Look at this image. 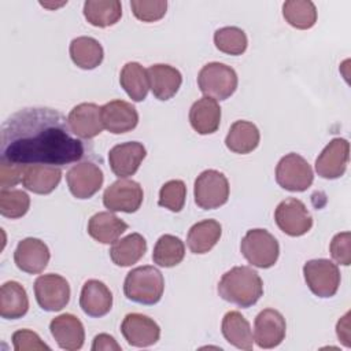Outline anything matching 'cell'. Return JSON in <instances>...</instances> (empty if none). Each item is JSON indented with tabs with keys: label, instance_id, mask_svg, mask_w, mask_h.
Instances as JSON below:
<instances>
[{
	"label": "cell",
	"instance_id": "1",
	"mask_svg": "<svg viewBox=\"0 0 351 351\" xmlns=\"http://www.w3.org/2000/svg\"><path fill=\"white\" fill-rule=\"evenodd\" d=\"M84 155V143L74 136L66 117L53 108L26 107L11 114L1 125L0 160L59 167Z\"/></svg>",
	"mask_w": 351,
	"mask_h": 351
},
{
	"label": "cell",
	"instance_id": "2",
	"mask_svg": "<svg viewBox=\"0 0 351 351\" xmlns=\"http://www.w3.org/2000/svg\"><path fill=\"white\" fill-rule=\"evenodd\" d=\"M218 295L239 307L254 306L263 295L261 276L248 266H234L218 282Z\"/></svg>",
	"mask_w": 351,
	"mask_h": 351
},
{
	"label": "cell",
	"instance_id": "3",
	"mask_svg": "<svg viewBox=\"0 0 351 351\" xmlns=\"http://www.w3.org/2000/svg\"><path fill=\"white\" fill-rule=\"evenodd\" d=\"M165 278L155 266H138L132 269L123 281L125 296L138 304H155L162 299Z\"/></svg>",
	"mask_w": 351,
	"mask_h": 351
},
{
	"label": "cell",
	"instance_id": "4",
	"mask_svg": "<svg viewBox=\"0 0 351 351\" xmlns=\"http://www.w3.org/2000/svg\"><path fill=\"white\" fill-rule=\"evenodd\" d=\"M236 71L219 62L204 64L197 74V85L200 92L214 100H226L237 88Z\"/></svg>",
	"mask_w": 351,
	"mask_h": 351
},
{
	"label": "cell",
	"instance_id": "5",
	"mask_svg": "<svg viewBox=\"0 0 351 351\" xmlns=\"http://www.w3.org/2000/svg\"><path fill=\"white\" fill-rule=\"evenodd\" d=\"M240 251L252 266L269 269L278 259L280 245L276 237L266 229H250L241 239Z\"/></svg>",
	"mask_w": 351,
	"mask_h": 351
},
{
	"label": "cell",
	"instance_id": "6",
	"mask_svg": "<svg viewBox=\"0 0 351 351\" xmlns=\"http://www.w3.org/2000/svg\"><path fill=\"white\" fill-rule=\"evenodd\" d=\"M195 203L203 210H214L223 206L229 199V182L223 173L208 169L195 180Z\"/></svg>",
	"mask_w": 351,
	"mask_h": 351
},
{
	"label": "cell",
	"instance_id": "7",
	"mask_svg": "<svg viewBox=\"0 0 351 351\" xmlns=\"http://www.w3.org/2000/svg\"><path fill=\"white\" fill-rule=\"evenodd\" d=\"M276 181L285 191L304 192L311 186L314 181V173L303 156L291 152L282 156L277 163Z\"/></svg>",
	"mask_w": 351,
	"mask_h": 351
},
{
	"label": "cell",
	"instance_id": "8",
	"mask_svg": "<svg viewBox=\"0 0 351 351\" xmlns=\"http://www.w3.org/2000/svg\"><path fill=\"white\" fill-rule=\"evenodd\" d=\"M303 276L308 289L318 298H332L340 285V270L329 259H311L303 266Z\"/></svg>",
	"mask_w": 351,
	"mask_h": 351
},
{
	"label": "cell",
	"instance_id": "9",
	"mask_svg": "<svg viewBox=\"0 0 351 351\" xmlns=\"http://www.w3.org/2000/svg\"><path fill=\"white\" fill-rule=\"evenodd\" d=\"M144 199L143 188L133 180L119 178L106 188L103 204L111 213H136Z\"/></svg>",
	"mask_w": 351,
	"mask_h": 351
},
{
	"label": "cell",
	"instance_id": "10",
	"mask_svg": "<svg viewBox=\"0 0 351 351\" xmlns=\"http://www.w3.org/2000/svg\"><path fill=\"white\" fill-rule=\"evenodd\" d=\"M274 221L280 230L291 237L306 234L313 226V217L306 208L304 203L296 197H287L282 200L276 211Z\"/></svg>",
	"mask_w": 351,
	"mask_h": 351
},
{
	"label": "cell",
	"instance_id": "11",
	"mask_svg": "<svg viewBox=\"0 0 351 351\" xmlns=\"http://www.w3.org/2000/svg\"><path fill=\"white\" fill-rule=\"evenodd\" d=\"M34 296L44 311H60L70 300V285L59 274H43L34 281Z\"/></svg>",
	"mask_w": 351,
	"mask_h": 351
},
{
	"label": "cell",
	"instance_id": "12",
	"mask_svg": "<svg viewBox=\"0 0 351 351\" xmlns=\"http://www.w3.org/2000/svg\"><path fill=\"white\" fill-rule=\"evenodd\" d=\"M348 159L350 143L341 137L332 138L315 159V171L326 180L340 178L346 173Z\"/></svg>",
	"mask_w": 351,
	"mask_h": 351
},
{
	"label": "cell",
	"instance_id": "13",
	"mask_svg": "<svg viewBox=\"0 0 351 351\" xmlns=\"http://www.w3.org/2000/svg\"><path fill=\"white\" fill-rule=\"evenodd\" d=\"M67 186L77 199H89L103 185L104 176L101 169L92 162L74 165L66 174Z\"/></svg>",
	"mask_w": 351,
	"mask_h": 351
},
{
	"label": "cell",
	"instance_id": "14",
	"mask_svg": "<svg viewBox=\"0 0 351 351\" xmlns=\"http://www.w3.org/2000/svg\"><path fill=\"white\" fill-rule=\"evenodd\" d=\"M287 333L285 318L278 310L265 308L254 321V341L261 348H274L282 343Z\"/></svg>",
	"mask_w": 351,
	"mask_h": 351
},
{
	"label": "cell",
	"instance_id": "15",
	"mask_svg": "<svg viewBox=\"0 0 351 351\" xmlns=\"http://www.w3.org/2000/svg\"><path fill=\"white\" fill-rule=\"evenodd\" d=\"M121 333L129 346L143 348L158 343L160 337V328L148 315L130 313L125 315L121 324Z\"/></svg>",
	"mask_w": 351,
	"mask_h": 351
},
{
	"label": "cell",
	"instance_id": "16",
	"mask_svg": "<svg viewBox=\"0 0 351 351\" xmlns=\"http://www.w3.org/2000/svg\"><path fill=\"white\" fill-rule=\"evenodd\" d=\"M147 155L145 147L138 141H128L114 145L108 152V163L118 178L133 176Z\"/></svg>",
	"mask_w": 351,
	"mask_h": 351
},
{
	"label": "cell",
	"instance_id": "17",
	"mask_svg": "<svg viewBox=\"0 0 351 351\" xmlns=\"http://www.w3.org/2000/svg\"><path fill=\"white\" fill-rule=\"evenodd\" d=\"M49 258L51 254L48 245L36 237H26L21 240L14 252V262L16 267L29 274H38L44 271Z\"/></svg>",
	"mask_w": 351,
	"mask_h": 351
},
{
	"label": "cell",
	"instance_id": "18",
	"mask_svg": "<svg viewBox=\"0 0 351 351\" xmlns=\"http://www.w3.org/2000/svg\"><path fill=\"white\" fill-rule=\"evenodd\" d=\"M67 122L74 136L82 140H90L103 130L101 107L95 103L77 104L69 112Z\"/></svg>",
	"mask_w": 351,
	"mask_h": 351
},
{
	"label": "cell",
	"instance_id": "19",
	"mask_svg": "<svg viewBox=\"0 0 351 351\" xmlns=\"http://www.w3.org/2000/svg\"><path fill=\"white\" fill-rule=\"evenodd\" d=\"M103 128L112 134H122L133 130L138 123V114L134 106L125 100H111L101 106Z\"/></svg>",
	"mask_w": 351,
	"mask_h": 351
},
{
	"label": "cell",
	"instance_id": "20",
	"mask_svg": "<svg viewBox=\"0 0 351 351\" xmlns=\"http://www.w3.org/2000/svg\"><path fill=\"white\" fill-rule=\"evenodd\" d=\"M49 330L58 346L66 351H75L84 346V325L73 314L64 313L55 317L49 324Z\"/></svg>",
	"mask_w": 351,
	"mask_h": 351
},
{
	"label": "cell",
	"instance_id": "21",
	"mask_svg": "<svg viewBox=\"0 0 351 351\" xmlns=\"http://www.w3.org/2000/svg\"><path fill=\"white\" fill-rule=\"evenodd\" d=\"M80 307L89 317H103L112 307V293L103 281L88 280L81 289Z\"/></svg>",
	"mask_w": 351,
	"mask_h": 351
},
{
	"label": "cell",
	"instance_id": "22",
	"mask_svg": "<svg viewBox=\"0 0 351 351\" xmlns=\"http://www.w3.org/2000/svg\"><path fill=\"white\" fill-rule=\"evenodd\" d=\"M149 89L159 100H169L178 92L182 84L181 73L170 64H152L147 69Z\"/></svg>",
	"mask_w": 351,
	"mask_h": 351
},
{
	"label": "cell",
	"instance_id": "23",
	"mask_svg": "<svg viewBox=\"0 0 351 351\" xmlns=\"http://www.w3.org/2000/svg\"><path fill=\"white\" fill-rule=\"evenodd\" d=\"M62 170L51 165H27L23 167L22 185L37 195H48L59 185Z\"/></svg>",
	"mask_w": 351,
	"mask_h": 351
},
{
	"label": "cell",
	"instance_id": "24",
	"mask_svg": "<svg viewBox=\"0 0 351 351\" xmlns=\"http://www.w3.org/2000/svg\"><path fill=\"white\" fill-rule=\"evenodd\" d=\"M189 122L199 134H213L221 123V107L217 100L203 96L189 110Z\"/></svg>",
	"mask_w": 351,
	"mask_h": 351
},
{
	"label": "cell",
	"instance_id": "25",
	"mask_svg": "<svg viewBox=\"0 0 351 351\" xmlns=\"http://www.w3.org/2000/svg\"><path fill=\"white\" fill-rule=\"evenodd\" d=\"M125 230H128V223L111 211L96 213L88 222L89 236L101 244L115 243Z\"/></svg>",
	"mask_w": 351,
	"mask_h": 351
},
{
	"label": "cell",
	"instance_id": "26",
	"mask_svg": "<svg viewBox=\"0 0 351 351\" xmlns=\"http://www.w3.org/2000/svg\"><path fill=\"white\" fill-rule=\"evenodd\" d=\"M225 340L239 350L250 351L254 347V335L250 322L239 311H228L221 324Z\"/></svg>",
	"mask_w": 351,
	"mask_h": 351
},
{
	"label": "cell",
	"instance_id": "27",
	"mask_svg": "<svg viewBox=\"0 0 351 351\" xmlns=\"http://www.w3.org/2000/svg\"><path fill=\"white\" fill-rule=\"evenodd\" d=\"M259 140L261 133L256 125L250 121L240 119L232 123L225 138V145L234 154L245 155L258 147Z\"/></svg>",
	"mask_w": 351,
	"mask_h": 351
},
{
	"label": "cell",
	"instance_id": "28",
	"mask_svg": "<svg viewBox=\"0 0 351 351\" xmlns=\"http://www.w3.org/2000/svg\"><path fill=\"white\" fill-rule=\"evenodd\" d=\"M29 310L26 289L16 281H7L0 288V315L5 319L22 318Z\"/></svg>",
	"mask_w": 351,
	"mask_h": 351
},
{
	"label": "cell",
	"instance_id": "29",
	"mask_svg": "<svg viewBox=\"0 0 351 351\" xmlns=\"http://www.w3.org/2000/svg\"><path fill=\"white\" fill-rule=\"evenodd\" d=\"M69 52L73 63L82 70L96 69L104 58L101 44L96 38L88 36L74 38L70 43Z\"/></svg>",
	"mask_w": 351,
	"mask_h": 351
},
{
	"label": "cell",
	"instance_id": "30",
	"mask_svg": "<svg viewBox=\"0 0 351 351\" xmlns=\"http://www.w3.org/2000/svg\"><path fill=\"white\" fill-rule=\"evenodd\" d=\"M147 251V241L140 233H130L112 243L110 248L111 261L121 267L137 263Z\"/></svg>",
	"mask_w": 351,
	"mask_h": 351
},
{
	"label": "cell",
	"instance_id": "31",
	"mask_svg": "<svg viewBox=\"0 0 351 351\" xmlns=\"http://www.w3.org/2000/svg\"><path fill=\"white\" fill-rule=\"evenodd\" d=\"M222 234V226L215 219H204L195 223L186 236V244L193 254L208 252Z\"/></svg>",
	"mask_w": 351,
	"mask_h": 351
},
{
	"label": "cell",
	"instance_id": "32",
	"mask_svg": "<svg viewBox=\"0 0 351 351\" xmlns=\"http://www.w3.org/2000/svg\"><path fill=\"white\" fill-rule=\"evenodd\" d=\"M85 19L96 27L115 25L122 16V5L118 0H88L84 3Z\"/></svg>",
	"mask_w": 351,
	"mask_h": 351
},
{
	"label": "cell",
	"instance_id": "33",
	"mask_svg": "<svg viewBox=\"0 0 351 351\" xmlns=\"http://www.w3.org/2000/svg\"><path fill=\"white\" fill-rule=\"evenodd\" d=\"M119 84L133 101H143L149 89L147 70L137 62L126 63L119 74Z\"/></svg>",
	"mask_w": 351,
	"mask_h": 351
},
{
	"label": "cell",
	"instance_id": "34",
	"mask_svg": "<svg viewBox=\"0 0 351 351\" xmlns=\"http://www.w3.org/2000/svg\"><path fill=\"white\" fill-rule=\"evenodd\" d=\"M185 256V245L184 241L173 234H163L158 239L154 252L152 261L160 267H174L182 262Z\"/></svg>",
	"mask_w": 351,
	"mask_h": 351
},
{
	"label": "cell",
	"instance_id": "35",
	"mask_svg": "<svg viewBox=\"0 0 351 351\" xmlns=\"http://www.w3.org/2000/svg\"><path fill=\"white\" fill-rule=\"evenodd\" d=\"M284 19L295 29L306 30L317 22V8L310 0H288L282 4Z\"/></svg>",
	"mask_w": 351,
	"mask_h": 351
},
{
	"label": "cell",
	"instance_id": "36",
	"mask_svg": "<svg viewBox=\"0 0 351 351\" xmlns=\"http://www.w3.org/2000/svg\"><path fill=\"white\" fill-rule=\"evenodd\" d=\"M214 44L218 51L228 55H241L245 52L248 38L244 30L237 26H225L214 33Z\"/></svg>",
	"mask_w": 351,
	"mask_h": 351
},
{
	"label": "cell",
	"instance_id": "37",
	"mask_svg": "<svg viewBox=\"0 0 351 351\" xmlns=\"http://www.w3.org/2000/svg\"><path fill=\"white\" fill-rule=\"evenodd\" d=\"M30 207V197L21 189L0 191V214L5 218L16 219L23 217Z\"/></svg>",
	"mask_w": 351,
	"mask_h": 351
},
{
	"label": "cell",
	"instance_id": "38",
	"mask_svg": "<svg viewBox=\"0 0 351 351\" xmlns=\"http://www.w3.org/2000/svg\"><path fill=\"white\" fill-rule=\"evenodd\" d=\"M186 197V186L181 180H170L165 182L159 191V206L173 213H180L184 208Z\"/></svg>",
	"mask_w": 351,
	"mask_h": 351
},
{
	"label": "cell",
	"instance_id": "39",
	"mask_svg": "<svg viewBox=\"0 0 351 351\" xmlns=\"http://www.w3.org/2000/svg\"><path fill=\"white\" fill-rule=\"evenodd\" d=\"M133 15L143 22H155L165 16L167 10L166 0H133L130 1Z\"/></svg>",
	"mask_w": 351,
	"mask_h": 351
},
{
	"label": "cell",
	"instance_id": "40",
	"mask_svg": "<svg viewBox=\"0 0 351 351\" xmlns=\"http://www.w3.org/2000/svg\"><path fill=\"white\" fill-rule=\"evenodd\" d=\"M350 243H351L350 232H340V233L335 234V237L330 241L329 251L336 263L343 265V266H348L351 263Z\"/></svg>",
	"mask_w": 351,
	"mask_h": 351
},
{
	"label": "cell",
	"instance_id": "41",
	"mask_svg": "<svg viewBox=\"0 0 351 351\" xmlns=\"http://www.w3.org/2000/svg\"><path fill=\"white\" fill-rule=\"evenodd\" d=\"M12 344L15 351H26V350H51L48 344H45L40 336L29 329H19L12 335Z\"/></svg>",
	"mask_w": 351,
	"mask_h": 351
},
{
	"label": "cell",
	"instance_id": "42",
	"mask_svg": "<svg viewBox=\"0 0 351 351\" xmlns=\"http://www.w3.org/2000/svg\"><path fill=\"white\" fill-rule=\"evenodd\" d=\"M22 165H16L7 160H0V186L1 189H11L22 181L23 176Z\"/></svg>",
	"mask_w": 351,
	"mask_h": 351
},
{
	"label": "cell",
	"instance_id": "43",
	"mask_svg": "<svg viewBox=\"0 0 351 351\" xmlns=\"http://www.w3.org/2000/svg\"><path fill=\"white\" fill-rule=\"evenodd\" d=\"M90 348L92 351H111V350L121 351V346L108 333H99L97 336H95Z\"/></svg>",
	"mask_w": 351,
	"mask_h": 351
},
{
	"label": "cell",
	"instance_id": "44",
	"mask_svg": "<svg viewBox=\"0 0 351 351\" xmlns=\"http://www.w3.org/2000/svg\"><path fill=\"white\" fill-rule=\"evenodd\" d=\"M348 317H350V313H346L344 317H341L337 322V326H336V333H337V337L339 340L346 346V347H350L351 343H350V325H348Z\"/></svg>",
	"mask_w": 351,
	"mask_h": 351
},
{
	"label": "cell",
	"instance_id": "45",
	"mask_svg": "<svg viewBox=\"0 0 351 351\" xmlns=\"http://www.w3.org/2000/svg\"><path fill=\"white\" fill-rule=\"evenodd\" d=\"M43 7H48V8H56V7H60V5H64L66 1L60 3V4H48V3H40Z\"/></svg>",
	"mask_w": 351,
	"mask_h": 351
}]
</instances>
